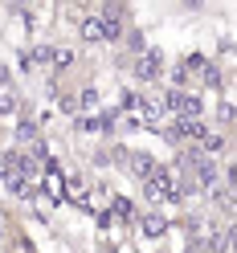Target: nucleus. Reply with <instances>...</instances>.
I'll use <instances>...</instances> for the list:
<instances>
[{"label":"nucleus","mask_w":237,"mask_h":253,"mask_svg":"<svg viewBox=\"0 0 237 253\" xmlns=\"http://www.w3.org/2000/svg\"><path fill=\"white\" fill-rule=\"evenodd\" d=\"M82 37H86V41H110V33H106V21H102V17H90V21H82Z\"/></svg>","instance_id":"1"},{"label":"nucleus","mask_w":237,"mask_h":253,"mask_svg":"<svg viewBox=\"0 0 237 253\" xmlns=\"http://www.w3.org/2000/svg\"><path fill=\"white\" fill-rule=\"evenodd\" d=\"M168 106H172V110H180V115H188V119H192L196 110H200L192 98H188V94H172V98H168Z\"/></svg>","instance_id":"2"},{"label":"nucleus","mask_w":237,"mask_h":253,"mask_svg":"<svg viewBox=\"0 0 237 253\" xmlns=\"http://www.w3.org/2000/svg\"><path fill=\"white\" fill-rule=\"evenodd\" d=\"M213 200L221 204V209H229V204H233V192H229V184H225V188H213Z\"/></svg>","instance_id":"3"}]
</instances>
